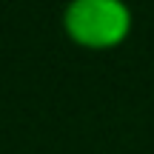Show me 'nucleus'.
<instances>
[{
	"instance_id": "nucleus-1",
	"label": "nucleus",
	"mask_w": 154,
	"mask_h": 154,
	"mask_svg": "<svg viewBox=\"0 0 154 154\" xmlns=\"http://www.w3.org/2000/svg\"><path fill=\"white\" fill-rule=\"evenodd\" d=\"M60 26L74 46L106 51L128 40L134 29V11L128 0H66Z\"/></svg>"
}]
</instances>
